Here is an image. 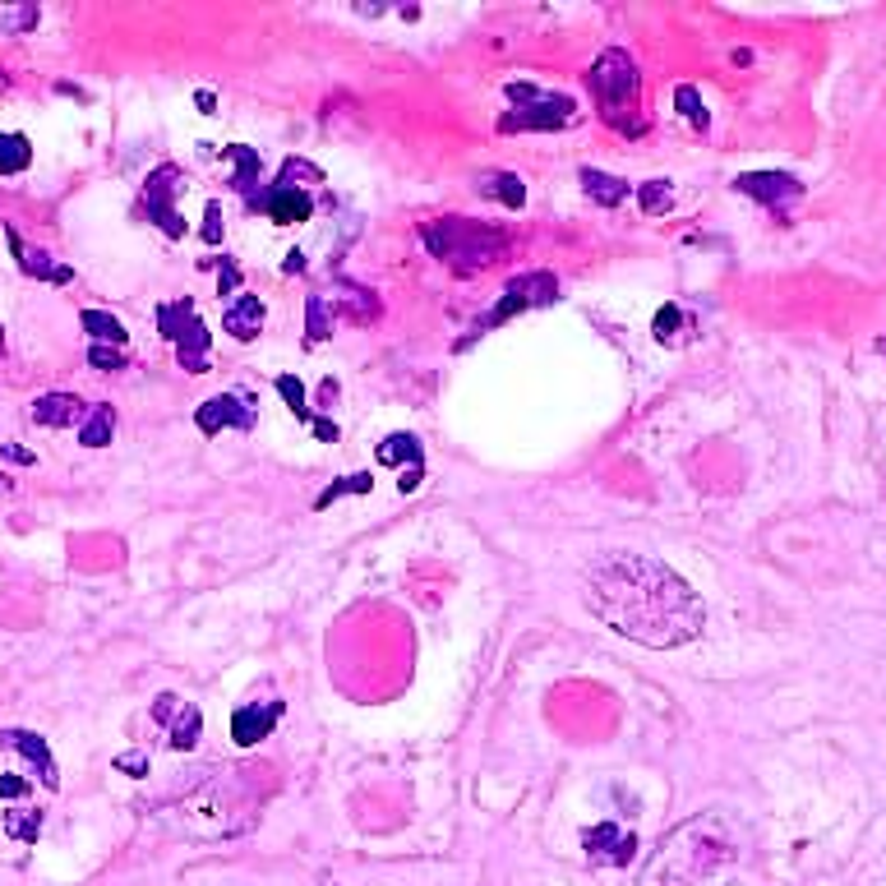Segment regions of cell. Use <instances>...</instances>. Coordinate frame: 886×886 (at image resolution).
<instances>
[{"mask_svg":"<svg viewBox=\"0 0 886 886\" xmlns=\"http://www.w3.org/2000/svg\"><path fill=\"white\" fill-rule=\"evenodd\" d=\"M227 157L236 162V176H231V185H236L245 199H250V208L259 204V153H254L250 144H231Z\"/></svg>","mask_w":886,"mask_h":886,"instance_id":"d6986e66","label":"cell"},{"mask_svg":"<svg viewBox=\"0 0 886 886\" xmlns=\"http://www.w3.org/2000/svg\"><path fill=\"white\" fill-rule=\"evenodd\" d=\"M503 93H508V102H513V111L499 120L503 134H513V130H563V125H573L577 120L573 97H563V93H540L536 84H508Z\"/></svg>","mask_w":886,"mask_h":886,"instance_id":"5b68a950","label":"cell"},{"mask_svg":"<svg viewBox=\"0 0 886 886\" xmlns=\"http://www.w3.org/2000/svg\"><path fill=\"white\" fill-rule=\"evenodd\" d=\"M111 430H116V411H111V407H93V411H88V420L79 425V443H84V448H107Z\"/></svg>","mask_w":886,"mask_h":886,"instance_id":"7402d4cb","label":"cell"},{"mask_svg":"<svg viewBox=\"0 0 886 886\" xmlns=\"http://www.w3.org/2000/svg\"><path fill=\"white\" fill-rule=\"evenodd\" d=\"M591 97H596L600 116L610 120L614 130H623V116L637 111V93H642V79H637V65L628 51H600V60L587 74Z\"/></svg>","mask_w":886,"mask_h":886,"instance_id":"277c9868","label":"cell"},{"mask_svg":"<svg viewBox=\"0 0 886 886\" xmlns=\"http://www.w3.org/2000/svg\"><path fill=\"white\" fill-rule=\"evenodd\" d=\"M5 831H10L14 840H37V831H42V813H33V808H14V813H5Z\"/></svg>","mask_w":886,"mask_h":886,"instance_id":"83f0119b","label":"cell"},{"mask_svg":"<svg viewBox=\"0 0 886 886\" xmlns=\"http://www.w3.org/2000/svg\"><path fill=\"white\" fill-rule=\"evenodd\" d=\"M157 328L167 337L171 347H176V360L185 365L190 374H208V328L204 319L194 314V300H167V305H157Z\"/></svg>","mask_w":886,"mask_h":886,"instance_id":"8992f818","label":"cell"},{"mask_svg":"<svg viewBox=\"0 0 886 886\" xmlns=\"http://www.w3.org/2000/svg\"><path fill=\"white\" fill-rule=\"evenodd\" d=\"M559 296V282H554L550 273H527V277H513L508 287H503V300H499V310L485 319L480 328H494V324H508L513 314L531 310V305H550V300Z\"/></svg>","mask_w":886,"mask_h":886,"instance_id":"ba28073f","label":"cell"},{"mask_svg":"<svg viewBox=\"0 0 886 886\" xmlns=\"http://www.w3.org/2000/svg\"><path fill=\"white\" fill-rule=\"evenodd\" d=\"M582 185H587V194L596 199V204H605V208H619L623 199H628V180L610 176V171L582 167Z\"/></svg>","mask_w":886,"mask_h":886,"instance_id":"ffe728a7","label":"cell"},{"mask_svg":"<svg viewBox=\"0 0 886 886\" xmlns=\"http://www.w3.org/2000/svg\"><path fill=\"white\" fill-rule=\"evenodd\" d=\"M277 393H282V402L291 407V416L305 420V425H314L310 407H305V384H300L296 374H277Z\"/></svg>","mask_w":886,"mask_h":886,"instance_id":"484cf974","label":"cell"},{"mask_svg":"<svg viewBox=\"0 0 886 886\" xmlns=\"http://www.w3.org/2000/svg\"><path fill=\"white\" fill-rule=\"evenodd\" d=\"M370 485H374L370 476H342L337 485H328V490L319 494V499H314V508H328V503L342 499V494H370Z\"/></svg>","mask_w":886,"mask_h":886,"instance_id":"f546056e","label":"cell"},{"mask_svg":"<svg viewBox=\"0 0 886 886\" xmlns=\"http://www.w3.org/2000/svg\"><path fill=\"white\" fill-rule=\"evenodd\" d=\"M33 420L37 425H51V430H65V425H84V402L74 393H47L33 402Z\"/></svg>","mask_w":886,"mask_h":886,"instance_id":"9a60e30c","label":"cell"},{"mask_svg":"<svg viewBox=\"0 0 886 886\" xmlns=\"http://www.w3.org/2000/svg\"><path fill=\"white\" fill-rule=\"evenodd\" d=\"M877 351H882V356H886V337H877Z\"/></svg>","mask_w":886,"mask_h":886,"instance_id":"ab89813d","label":"cell"},{"mask_svg":"<svg viewBox=\"0 0 886 886\" xmlns=\"http://www.w3.org/2000/svg\"><path fill=\"white\" fill-rule=\"evenodd\" d=\"M5 240H10L14 259H19V268H24L28 277H42V282H74L70 268H65V264H51V254H42V250H28L14 227H5Z\"/></svg>","mask_w":886,"mask_h":886,"instance_id":"2e32d148","label":"cell"},{"mask_svg":"<svg viewBox=\"0 0 886 886\" xmlns=\"http://www.w3.org/2000/svg\"><path fill=\"white\" fill-rule=\"evenodd\" d=\"M0 351H5V324H0Z\"/></svg>","mask_w":886,"mask_h":886,"instance_id":"60d3db41","label":"cell"},{"mask_svg":"<svg viewBox=\"0 0 886 886\" xmlns=\"http://www.w3.org/2000/svg\"><path fill=\"white\" fill-rule=\"evenodd\" d=\"M305 268V254H287V273H300Z\"/></svg>","mask_w":886,"mask_h":886,"instance_id":"74e56055","label":"cell"},{"mask_svg":"<svg viewBox=\"0 0 886 886\" xmlns=\"http://www.w3.org/2000/svg\"><path fill=\"white\" fill-rule=\"evenodd\" d=\"M254 208H264V213L273 217V222H282V227H296V222H310L314 199L305 194V185H282V180H277L273 190L259 194V204Z\"/></svg>","mask_w":886,"mask_h":886,"instance_id":"7c38bea8","label":"cell"},{"mask_svg":"<svg viewBox=\"0 0 886 886\" xmlns=\"http://www.w3.org/2000/svg\"><path fill=\"white\" fill-rule=\"evenodd\" d=\"M637 204H642V213H665V208H670V180L637 185Z\"/></svg>","mask_w":886,"mask_h":886,"instance_id":"f1b7e54d","label":"cell"},{"mask_svg":"<svg viewBox=\"0 0 886 886\" xmlns=\"http://www.w3.org/2000/svg\"><path fill=\"white\" fill-rule=\"evenodd\" d=\"M222 328H227L236 342H250V337H259V328H264V300H259V296L231 300L227 314H222Z\"/></svg>","mask_w":886,"mask_h":886,"instance_id":"e0dca14e","label":"cell"},{"mask_svg":"<svg viewBox=\"0 0 886 886\" xmlns=\"http://www.w3.org/2000/svg\"><path fill=\"white\" fill-rule=\"evenodd\" d=\"M420 240L430 245L434 259H443L457 273H480V268L499 264L508 254V236L499 227H485V222H471V217H439V222H425Z\"/></svg>","mask_w":886,"mask_h":886,"instance_id":"3957f363","label":"cell"},{"mask_svg":"<svg viewBox=\"0 0 886 886\" xmlns=\"http://www.w3.org/2000/svg\"><path fill=\"white\" fill-rule=\"evenodd\" d=\"M328 333H333V328H328V319H324V291H314L310 296V342H324Z\"/></svg>","mask_w":886,"mask_h":886,"instance_id":"836d02e7","label":"cell"},{"mask_svg":"<svg viewBox=\"0 0 886 886\" xmlns=\"http://www.w3.org/2000/svg\"><path fill=\"white\" fill-rule=\"evenodd\" d=\"M587 610L651 651L683 647L707 628V610L693 587L647 554H600L587 568Z\"/></svg>","mask_w":886,"mask_h":886,"instance_id":"6da1fadb","label":"cell"},{"mask_svg":"<svg viewBox=\"0 0 886 886\" xmlns=\"http://www.w3.org/2000/svg\"><path fill=\"white\" fill-rule=\"evenodd\" d=\"M180 190H185V171H180L176 162H162V167L148 171V180H144L148 217H153L157 227H162V236H171V240L185 236V217L176 213V194Z\"/></svg>","mask_w":886,"mask_h":886,"instance_id":"52a82bcc","label":"cell"},{"mask_svg":"<svg viewBox=\"0 0 886 886\" xmlns=\"http://www.w3.org/2000/svg\"><path fill=\"white\" fill-rule=\"evenodd\" d=\"M277 716H282V702H264V707H240L236 716H231V739H236L240 748H254L259 739H268V730L277 725Z\"/></svg>","mask_w":886,"mask_h":886,"instance_id":"5bb4252c","label":"cell"},{"mask_svg":"<svg viewBox=\"0 0 886 886\" xmlns=\"http://www.w3.org/2000/svg\"><path fill=\"white\" fill-rule=\"evenodd\" d=\"M679 324H683V310L679 305H665V310L656 314V342H674V337H679Z\"/></svg>","mask_w":886,"mask_h":886,"instance_id":"1f68e13d","label":"cell"},{"mask_svg":"<svg viewBox=\"0 0 886 886\" xmlns=\"http://www.w3.org/2000/svg\"><path fill=\"white\" fill-rule=\"evenodd\" d=\"M79 324H84V333H93L97 342L125 347V324H120L116 314H107V310H84V314H79Z\"/></svg>","mask_w":886,"mask_h":886,"instance_id":"603a6c76","label":"cell"},{"mask_svg":"<svg viewBox=\"0 0 886 886\" xmlns=\"http://www.w3.org/2000/svg\"><path fill=\"white\" fill-rule=\"evenodd\" d=\"M0 743L19 748V753H24L28 762H37V767H42V780H47V785H56V762H51L47 743L37 739V734H19V730H10V734H0Z\"/></svg>","mask_w":886,"mask_h":886,"instance_id":"44dd1931","label":"cell"},{"mask_svg":"<svg viewBox=\"0 0 886 886\" xmlns=\"http://www.w3.org/2000/svg\"><path fill=\"white\" fill-rule=\"evenodd\" d=\"M222 227H227V222H222V204H217V199H208V208H204V231H199V236H204L208 245H217V240H222Z\"/></svg>","mask_w":886,"mask_h":886,"instance_id":"e575fe53","label":"cell"},{"mask_svg":"<svg viewBox=\"0 0 886 886\" xmlns=\"http://www.w3.org/2000/svg\"><path fill=\"white\" fill-rule=\"evenodd\" d=\"M153 716L157 720H171V748H176V753H185V748L199 743V730H204L199 707H190V702H180V697L162 693V697H157V707H153Z\"/></svg>","mask_w":886,"mask_h":886,"instance_id":"4fadbf2b","label":"cell"},{"mask_svg":"<svg viewBox=\"0 0 886 886\" xmlns=\"http://www.w3.org/2000/svg\"><path fill=\"white\" fill-rule=\"evenodd\" d=\"M33 162V148H28L24 134H0V176H14Z\"/></svg>","mask_w":886,"mask_h":886,"instance_id":"d4e9b609","label":"cell"},{"mask_svg":"<svg viewBox=\"0 0 886 886\" xmlns=\"http://www.w3.org/2000/svg\"><path fill=\"white\" fill-rule=\"evenodd\" d=\"M217 287H222V291H236L240 287V268L231 264V259H222V268H217Z\"/></svg>","mask_w":886,"mask_h":886,"instance_id":"d590c367","label":"cell"},{"mask_svg":"<svg viewBox=\"0 0 886 886\" xmlns=\"http://www.w3.org/2000/svg\"><path fill=\"white\" fill-rule=\"evenodd\" d=\"M476 185H480L485 199H499L503 208H522V204H527V185H522V176H513V171H485Z\"/></svg>","mask_w":886,"mask_h":886,"instance_id":"ac0fdd59","label":"cell"},{"mask_svg":"<svg viewBox=\"0 0 886 886\" xmlns=\"http://www.w3.org/2000/svg\"><path fill=\"white\" fill-rule=\"evenodd\" d=\"M194 425H199L204 434L250 430V425H254V407H250V397H240V393H217V397H208L204 407L194 411Z\"/></svg>","mask_w":886,"mask_h":886,"instance_id":"9c48e42d","label":"cell"},{"mask_svg":"<svg viewBox=\"0 0 886 886\" xmlns=\"http://www.w3.org/2000/svg\"><path fill=\"white\" fill-rule=\"evenodd\" d=\"M88 365H93V370H125V351L97 342V347L88 351Z\"/></svg>","mask_w":886,"mask_h":886,"instance_id":"d6a6232c","label":"cell"},{"mask_svg":"<svg viewBox=\"0 0 886 886\" xmlns=\"http://www.w3.org/2000/svg\"><path fill=\"white\" fill-rule=\"evenodd\" d=\"M24 790V780H0V794H19Z\"/></svg>","mask_w":886,"mask_h":886,"instance_id":"f35d334b","label":"cell"},{"mask_svg":"<svg viewBox=\"0 0 886 886\" xmlns=\"http://www.w3.org/2000/svg\"><path fill=\"white\" fill-rule=\"evenodd\" d=\"M734 185H739V194H748L757 204H771V208H785L803 194V185L794 176H785V171H748V176H739Z\"/></svg>","mask_w":886,"mask_h":886,"instance_id":"8fae6325","label":"cell"},{"mask_svg":"<svg viewBox=\"0 0 886 886\" xmlns=\"http://www.w3.org/2000/svg\"><path fill=\"white\" fill-rule=\"evenodd\" d=\"M582 850H587L591 863L623 868V863L633 859V850H637V836H633V831H623V827H614V822H600V827L582 831Z\"/></svg>","mask_w":886,"mask_h":886,"instance_id":"30bf717a","label":"cell"},{"mask_svg":"<svg viewBox=\"0 0 886 886\" xmlns=\"http://www.w3.org/2000/svg\"><path fill=\"white\" fill-rule=\"evenodd\" d=\"M314 434H319L324 443H337V425H333V420H314Z\"/></svg>","mask_w":886,"mask_h":886,"instance_id":"8d00e7d4","label":"cell"},{"mask_svg":"<svg viewBox=\"0 0 886 886\" xmlns=\"http://www.w3.org/2000/svg\"><path fill=\"white\" fill-rule=\"evenodd\" d=\"M743 859L748 845L739 822L725 813H697L660 840L642 886H734Z\"/></svg>","mask_w":886,"mask_h":886,"instance_id":"7a4b0ae2","label":"cell"},{"mask_svg":"<svg viewBox=\"0 0 886 886\" xmlns=\"http://www.w3.org/2000/svg\"><path fill=\"white\" fill-rule=\"evenodd\" d=\"M674 102H679L683 120H688L693 130H707V111H702V97H697V88H688V84H683L679 93H674Z\"/></svg>","mask_w":886,"mask_h":886,"instance_id":"4dcf8cb0","label":"cell"},{"mask_svg":"<svg viewBox=\"0 0 886 886\" xmlns=\"http://www.w3.org/2000/svg\"><path fill=\"white\" fill-rule=\"evenodd\" d=\"M37 5H0V33H28L37 28Z\"/></svg>","mask_w":886,"mask_h":886,"instance_id":"4316f807","label":"cell"},{"mask_svg":"<svg viewBox=\"0 0 886 886\" xmlns=\"http://www.w3.org/2000/svg\"><path fill=\"white\" fill-rule=\"evenodd\" d=\"M420 443L411 439V434H388L384 443H379V462L384 467H397V462H411V467H420Z\"/></svg>","mask_w":886,"mask_h":886,"instance_id":"cb8c5ba5","label":"cell"}]
</instances>
